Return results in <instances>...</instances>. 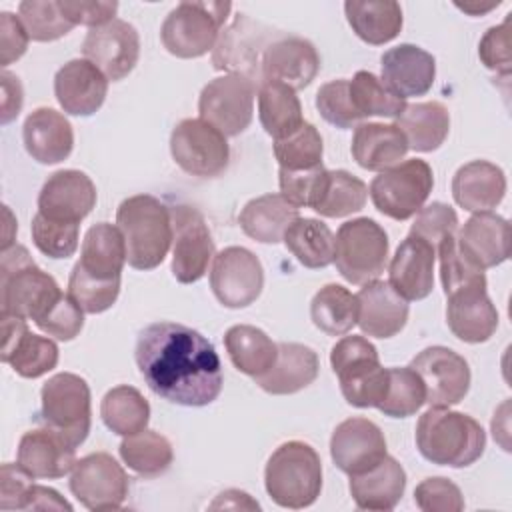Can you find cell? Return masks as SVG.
<instances>
[{
  "mask_svg": "<svg viewBox=\"0 0 512 512\" xmlns=\"http://www.w3.org/2000/svg\"><path fill=\"white\" fill-rule=\"evenodd\" d=\"M318 370V354L312 348L298 342H280L274 366L254 380L264 392L286 396L312 384L318 376Z\"/></svg>",
  "mask_w": 512,
  "mask_h": 512,
  "instance_id": "d6a6232c",
  "label": "cell"
},
{
  "mask_svg": "<svg viewBox=\"0 0 512 512\" xmlns=\"http://www.w3.org/2000/svg\"><path fill=\"white\" fill-rule=\"evenodd\" d=\"M120 294V278L104 280L88 274L78 262L68 278V296L86 312L100 314L108 310Z\"/></svg>",
  "mask_w": 512,
  "mask_h": 512,
  "instance_id": "816d5d0a",
  "label": "cell"
},
{
  "mask_svg": "<svg viewBox=\"0 0 512 512\" xmlns=\"http://www.w3.org/2000/svg\"><path fill=\"white\" fill-rule=\"evenodd\" d=\"M446 300V322L458 340L480 344L492 338L498 328V310L488 298L486 286L454 292Z\"/></svg>",
  "mask_w": 512,
  "mask_h": 512,
  "instance_id": "83f0119b",
  "label": "cell"
},
{
  "mask_svg": "<svg viewBox=\"0 0 512 512\" xmlns=\"http://www.w3.org/2000/svg\"><path fill=\"white\" fill-rule=\"evenodd\" d=\"M2 318V362L22 378H40L58 364V346L52 338L30 332L20 316L0 314Z\"/></svg>",
  "mask_w": 512,
  "mask_h": 512,
  "instance_id": "d6986e66",
  "label": "cell"
},
{
  "mask_svg": "<svg viewBox=\"0 0 512 512\" xmlns=\"http://www.w3.org/2000/svg\"><path fill=\"white\" fill-rule=\"evenodd\" d=\"M230 2H180L160 28L164 48L176 58H200L218 42Z\"/></svg>",
  "mask_w": 512,
  "mask_h": 512,
  "instance_id": "52a82bcc",
  "label": "cell"
},
{
  "mask_svg": "<svg viewBox=\"0 0 512 512\" xmlns=\"http://www.w3.org/2000/svg\"><path fill=\"white\" fill-rule=\"evenodd\" d=\"M28 32L18 16L12 12L0 14V48H2V66L6 70L8 64L22 58L28 48Z\"/></svg>",
  "mask_w": 512,
  "mask_h": 512,
  "instance_id": "be15d7a7",
  "label": "cell"
},
{
  "mask_svg": "<svg viewBox=\"0 0 512 512\" xmlns=\"http://www.w3.org/2000/svg\"><path fill=\"white\" fill-rule=\"evenodd\" d=\"M322 152V136L310 122H304L292 134L274 140V156L280 168L286 170H308L322 166Z\"/></svg>",
  "mask_w": 512,
  "mask_h": 512,
  "instance_id": "681fc988",
  "label": "cell"
},
{
  "mask_svg": "<svg viewBox=\"0 0 512 512\" xmlns=\"http://www.w3.org/2000/svg\"><path fill=\"white\" fill-rule=\"evenodd\" d=\"M388 236L372 218H354L340 224L334 236V264L350 284L378 280L388 264Z\"/></svg>",
  "mask_w": 512,
  "mask_h": 512,
  "instance_id": "ba28073f",
  "label": "cell"
},
{
  "mask_svg": "<svg viewBox=\"0 0 512 512\" xmlns=\"http://www.w3.org/2000/svg\"><path fill=\"white\" fill-rule=\"evenodd\" d=\"M34 476L30 472H26L20 464H2L0 470V508L2 510H20L26 492L30 490V486Z\"/></svg>",
  "mask_w": 512,
  "mask_h": 512,
  "instance_id": "6125c7cd",
  "label": "cell"
},
{
  "mask_svg": "<svg viewBox=\"0 0 512 512\" xmlns=\"http://www.w3.org/2000/svg\"><path fill=\"white\" fill-rule=\"evenodd\" d=\"M134 358L148 388L172 404L208 406L222 390V362L214 344L184 324H148L138 334Z\"/></svg>",
  "mask_w": 512,
  "mask_h": 512,
  "instance_id": "6da1fadb",
  "label": "cell"
},
{
  "mask_svg": "<svg viewBox=\"0 0 512 512\" xmlns=\"http://www.w3.org/2000/svg\"><path fill=\"white\" fill-rule=\"evenodd\" d=\"M126 244V262L136 270H154L172 244L170 208L150 194L126 198L116 212Z\"/></svg>",
  "mask_w": 512,
  "mask_h": 512,
  "instance_id": "3957f363",
  "label": "cell"
},
{
  "mask_svg": "<svg viewBox=\"0 0 512 512\" xmlns=\"http://www.w3.org/2000/svg\"><path fill=\"white\" fill-rule=\"evenodd\" d=\"M460 250L482 270L494 268L510 256V224L494 212H476L456 232Z\"/></svg>",
  "mask_w": 512,
  "mask_h": 512,
  "instance_id": "4316f807",
  "label": "cell"
},
{
  "mask_svg": "<svg viewBox=\"0 0 512 512\" xmlns=\"http://www.w3.org/2000/svg\"><path fill=\"white\" fill-rule=\"evenodd\" d=\"M172 274L180 284L198 282L214 258V240L204 216L186 204L170 208Z\"/></svg>",
  "mask_w": 512,
  "mask_h": 512,
  "instance_id": "9a60e30c",
  "label": "cell"
},
{
  "mask_svg": "<svg viewBox=\"0 0 512 512\" xmlns=\"http://www.w3.org/2000/svg\"><path fill=\"white\" fill-rule=\"evenodd\" d=\"M320 70V56L314 44L300 36L280 34L262 56V82L274 80L292 90L306 88Z\"/></svg>",
  "mask_w": 512,
  "mask_h": 512,
  "instance_id": "7402d4cb",
  "label": "cell"
},
{
  "mask_svg": "<svg viewBox=\"0 0 512 512\" xmlns=\"http://www.w3.org/2000/svg\"><path fill=\"white\" fill-rule=\"evenodd\" d=\"M24 148L40 164L66 160L74 146V132L68 118L54 108H36L22 126Z\"/></svg>",
  "mask_w": 512,
  "mask_h": 512,
  "instance_id": "f546056e",
  "label": "cell"
},
{
  "mask_svg": "<svg viewBox=\"0 0 512 512\" xmlns=\"http://www.w3.org/2000/svg\"><path fill=\"white\" fill-rule=\"evenodd\" d=\"M20 510H68L72 512V504L64 500L54 488L32 484L24 496Z\"/></svg>",
  "mask_w": 512,
  "mask_h": 512,
  "instance_id": "e7e4bbea",
  "label": "cell"
},
{
  "mask_svg": "<svg viewBox=\"0 0 512 512\" xmlns=\"http://www.w3.org/2000/svg\"><path fill=\"white\" fill-rule=\"evenodd\" d=\"M224 346L232 364L252 378L268 372L278 358V344L250 324H236L224 334Z\"/></svg>",
  "mask_w": 512,
  "mask_h": 512,
  "instance_id": "f35d334b",
  "label": "cell"
},
{
  "mask_svg": "<svg viewBox=\"0 0 512 512\" xmlns=\"http://www.w3.org/2000/svg\"><path fill=\"white\" fill-rule=\"evenodd\" d=\"M368 198L366 184L346 170H328L322 194L312 208L324 218H344L364 208Z\"/></svg>",
  "mask_w": 512,
  "mask_h": 512,
  "instance_id": "f6af8a7d",
  "label": "cell"
},
{
  "mask_svg": "<svg viewBox=\"0 0 512 512\" xmlns=\"http://www.w3.org/2000/svg\"><path fill=\"white\" fill-rule=\"evenodd\" d=\"M62 14L76 26L84 24L90 28L102 26L114 20L118 12V2H104V0H60Z\"/></svg>",
  "mask_w": 512,
  "mask_h": 512,
  "instance_id": "94428289",
  "label": "cell"
},
{
  "mask_svg": "<svg viewBox=\"0 0 512 512\" xmlns=\"http://www.w3.org/2000/svg\"><path fill=\"white\" fill-rule=\"evenodd\" d=\"M414 502L424 512H460L464 496L460 488L442 476L422 480L414 490Z\"/></svg>",
  "mask_w": 512,
  "mask_h": 512,
  "instance_id": "6f0895ef",
  "label": "cell"
},
{
  "mask_svg": "<svg viewBox=\"0 0 512 512\" xmlns=\"http://www.w3.org/2000/svg\"><path fill=\"white\" fill-rule=\"evenodd\" d=\"M40 400V422L78 448L86 440L92 424L90 388L86 380L72 372L54 374L44 382Z\"/></svg>",
  "mask_w": 512,
  "mask_h": 512,
  "instance_id": "9c48e42d",
  "label": "cell"
},
{
  "mask_svg": "<svg viewBox=\"0 0 512 512\" xmlns=\"http://www.w3.org/2000/svg\"><path fill=\"white\" fill-rule=\"evenodd\" d=\"M396 126L402 130L408 148L416 152H432L440 148L450 130V114L440 102H416L406 104L396 118Z\"/></svg>",
  "mask_w": 512,
  "mask_h": 512,
  "instance_id": "74e56055",
  "label": "cell"
},
{
  "mask_svg": "<svg viewBox=\"0 0 512 512\" xmlns=\"http://www.w3.org/2000/svg\"><path fill=\"white\" fill-rule=\"evenodd\" d=\"M356 302V324L372 338H392L406 326L408 300H404L386 280L362 284Z\"/></svg>",
  "mask_w": 512,
  "mask_h": 512,
  "instance_id": "484cf974",
  "label": "cell"
},
{
  "mask_svg": "<svg viewBox=\"0 0 512 512\" xmlns=\"http://www.w3.org/2000/svg\"><path fill=\"white\" fill-rule=\"evenodd\" d=\"M34 246L48 258H68L78 250L80 224L58 222L36 212L30 224Z\"/></svg>",
  "mask_w": 512,
  "mask_h": 512,
  "instance_id": "f5cc1de1",
  "label": "cell"
},
{
  "mask_svg": "<svg viewBox=\"0 0 512 512\" xmlns=\"http://www.w3.org/2000/svg\"><path fill=\"white\" fill-rule=\"evenodd\" d=\"M256 84L240 74H224L210 80L198 98V114L226 138L244 132L254 114Z\"/></svg>",
  "mask_w": 512,
  "mask_h": 512,
  "instance_id": "7c38bea8",
  "label": "cell"
},
{
  "mask_svg": "<svg viewBox=\"0 0 512 512\" xmlns=\"http://www.w3.org/2000/svg\"><path fill=\"white\" fill-rule=\"evenodd\" d=\"M348 88L352 104L362 120L368 116L398 118L406 108V100L396 96L376 74L368 70H358L352 80H348Z\"/></svg>",
  "mask_w": 512,
  "mask_h": 512,
  "instance_id": "bcb514c9",
  "label": "cell"
},
{
  "mask_svg": "<svg viewBox=\"0 0 512 512\" xmlns=\"http://www.w3.org/2000/svg\"><path fill=\"white\" fill-rule=\"evenodd\" d=\"M264 486L282 508H308L322 490V462L318 452L300 440L280 444L266 462Z\"/></svg>",
  "mask_w": 512,
  "mask_h": 512,
  "instance_id": "5b68a950",
  "label": "cell"
},
{
  "mask_svg": "<svg viewBox=\"0 0 512 512\" xmlns=\"http://www.w3.org/2000/svg\"><path fill=\"white\" fill-rule=\"evenodd\" d=\"M344 14L352 32L366 44L380 46L402 30V8L394 0H348Z\"/></svg>",
  "mask_w": 512,
  "mask_h": 512,
  "instance_id": "d590c367",
  "label": "cell"
},
{
  "mask_svg": "<svg viewBox=\"0 0 512 512\" xmlns=\"http://www.w3.org/2000/svg\"><path fill=\"white\" fill-rule=\"evenodd\" d=\"M18 464L34 478H62L76 464V446L46 426L30 430L20 438Z\"/></svg>",
  "mask_w": 512,
  "mask_h": 512,
  "instance_id": "f1b7e54d",
  "label": "cell"
},
{
  "mask_svg": "<svg viewBox=\"0 0 512 512\" xmlns=\"http://www.w3.org/2000/svg\"><path fill=\"white\" fill-rule=\"evenodd\" d=\"M230 494H232V502L230 500H214L212 504H210V508H234V510H238V508H252V510H258L260 506H258V502H254L246 492H240V490H230Z\"/></svg>",
  "mask_w": 512,
  "mask_h": 512,
  "instance_id": "003e7915",
  "label": "cell"
},
{
  "mask_svg": "<svg viewBox=\"0 0 512 512\" xmlns=\"http://www.w3.org/2000/svg\"><path fill=\"white\" fill-rule=\"evenodd\" d=\"M36 326L44 334L68 342L80 334L84 326V310L68 294H62L60 300L36 322Z\"/></svg>",
  "mask_w": 512,
  "mask_h": 512,
  "instance_id": "680465c9",
  "label": "cell"
},
{
  "mask_svg": "<svg viewBox=\"0 0 512 512\" xmlns=\"http://www.w3.org/2000/svg\"><path fill=\"white\" fill-rule=\"evenodd\" d=\"M458 232V216L456 212L444 202H432L422 206L416 212V218L410 226L408 234H414L434 248H438L440 240Z\"/></svg>",
  "mask_w": 512,
  "mask_h": 512,
  "instance_id": "9f6ffc18",
  "label": "cell"
},
{
  "mask_svg": "<svg viewBox=\"0 0 512 512\" xmlns=\"http://www.w3.org/2000/svg\"><path fill=\"white\" fill-rule=\"evenodd\" d=\"M382 82L402 100L424 96L436 78V60L430 52L414 44H400L380 58Z\"/></svg>",
  "mask_w": 512,
  "mask_h": 512,
  "instance_id": "d4e9b609",
  "label": "cell"
},
{
  "mask_svg": "<svg viewBox=\"0 0 512 512\" xmlns=\"http://www.w3.org/2000/svg\"><path fill=\"white\" fill-rule=\"evenodd\" d=\"M58 282L36 266L28 250L12 244L0 256V314L34 320V324L60 300Z\"/></svg>",
  "mask_w": 512,
  "mask_h": 512,
  "instance_id": "277c9868",
  "label": "cell"
},
{
  "mask_svg": "<svg viewBox=\"0 0 512 512\" xmlns=\"http://www.w3.org/2000/svg\"><path fill=\"white\" fill-rule=\"evenodd\" d=\"M434 260L436 248L408 234L388 264L390 286L404 300H424L434 288Z\"/></svg>",
  "mask_w": 512,
  "mask_h": 512,
  "instance_id": "603a6c76",
  "label": "cell"
},
{
  "mask_svg": "<svg viewBox=\"0 0 512 512\" xmlns=\"http://www.w3.org/2000/svg\"><path fill=\"white\" fill-rule=\"evenodd\" d=\"M126 262V244L118 226L98 222L88 228L80 248L78 264L92 276L112 280L120 278Z\"/></svg>",
  "mask_w": 512,
  "mask_h": 512,
  "instance_id": "8d00e7d4",
  "label": "cell"
},
{
  "mask_svg": "<svg viewBox=\"0 0 512 512\" xmlns=\"http://www.w3.org/2000/svg\"><path fill=\"white\" fill-rule=\"evenodd\" d=\"M326 172L328 170L324 166H316V168H308V170L280 168L278 170L280 194L296 208H300V206L314 208L322 194V188L326 182Z\"/></svg>",
  "mask_w": 512,
  "mask_h": 512,
  "instance_id": "11a10c76",
  "label": "cell"
},
{
  "mask_svg": "<svg viewBox=\"0 0 512 512\" xmlns=\"http://www.w3.org/2000/svg\"><path fill=\"white\" fill-rule=\"evenodd\" d=\"M316 108L320 116L336 128H356L362 124V116L356 112L346 78L326 82L316 92Z\"/></svg>",
  "mask_w": 512,
  "mask_h": 512,
  "instance_id": "db71d44e",
  "label": "cell"
},
{
  "mask_svg": "<svg viewBox=\"0 0 512 512\" xmlns=\"http://www.w3.org/2000/svg\"><path fill=\"white\" fill-rule=\"evenodd\" d=\"M426 404L422 378L410 368H388V388L378 410L390 418H408Z\"/></svg>",
  "mask_w": 512,
  "mask_h": 512,
  "instance_id": "c3c4849f",
  "label": "cell"
},
{
  "mask_svg": "<svg viewBox=\"0 0 512 512\" xmlns=\"http://www.w3.org/2000/svg\"><path fill=\"white\" fill-rule=\"evenodd\" d=\"M170 152L186 174L200 178L218 176L230 160L226 136L202 118H186L174 126Z\"/></svg>",
  "mask_w": 512,
  "mask_h": 512,
  "instance_id": "4fadbf2b",
  "label": "cell"
},
{
  "mask_svg": "<svg viewBox=\"0 0 512 512\" xmlns=\"http://www.w3.org/2000/svg\"><path fill=\"white\" fill-rule=\"evenodd\" d=\"M18 18L28 36L36 42H52L66 36L74 24L62 14L60 2L24 0L18 4Z\"/></svg>",
  "mask_w": 512,
  "mask_h": 512,
  "instance_id": "f907efd6",
  "label": "cell"
},
{
  "mask_svg": "<svg viewBox=\"0 0 512 512\" xmlns=\"http://www.w3.org/2000/svg\"><path fill=\"white\" fill-rule=\"evenodd\" d=\"M298 216V208L282 194H264L246 202L238 214V224L248 238L262 244H276Z\"/></svg>",
  "mask_w": 512,
  "mask_h": 512,
  "instance_id": "e575fe53",
  "label": "cell"
},
{
  "mask_svg": "<svg viewBox=\"0 0 512 512\" xmlns=\"http://www.w3.org/2000/svg\"><path fill=\"white\" fill-rule=\"evenodd\" d=\"M96 206V186L80 170H58L38 194V212L50 220L80 224Z\"/></svg>",
  "mask_w": 512,
  "mask_h": 512,
  "instance_id": "44dd1931",
  "label": "cell"
},
{
  "mask_svg": "<svg viewBox=\"0 0 512 512\" xmlns=\"http://www.w3.org/2000/svg\"><path fill=\"white\" fill-rule=\"evenodd\" d=\"M348 488L360 510L386 512L400 502L406 488V472L396 458L386 454L376 466L352 474Z\"/></svg>",
  "mask_w": 512,
  "mask_h": 512,
  "instance_id": "1f68e13d",
  "label": "cell"
},
{
  "mask_svg": "<svg viewBox=\"0 0 512 512\" xmlns=\"http://www.w3.org/2000/svg\"><path fill=\"white\" fill-rule=\"evenodd\" d=\"M118 452L122 462L130 470L146 478L164 474L174 460L170 440L160 432L148 430V428L136 434L124 436V440L118 446Z\"/></svg>",
  "mask_w": 512,
  "mask_h": 512,
  "instance_id": "7bdbcfd3",
  "label": "cell"
},
{
  "mask_svg": "<svg viewBox=\"0 0 512 512\" xmlns=\"http://www.w3.org/2000/svg\"><path fill=\"white\" fill-rule=\"evenodd\" d=\"M330 364L338 376L342 396L356 408H378L388 388V368L378 350L364 336H344L330 350Z\"/></svg>",
  "mask_w": 512,
  "mask_h": 512,
  "instance_id": "8992f818",
  "label": "cell"
},
{
  "mask_svg": "<svg viewBox=\"0 0 512 512\" xmlns=\"http://www.w3.org/2000/svg\"><path fill=\"white\" fill-rule=\"evenodd\" d=\"M436 256L440 258V280L444 294L450 296L460 290L486 286V274L480 266H476L458 246L456 234H450L440 240L436 248Z\"/></svg>",
  "mask_w": 512,
  "mask_h": 512,
  "instance_id": "7dc6e473",
  "label": "cell"
},
{
  "mask_svg": "<svg viewBox=\"0 0 512 512\" xmlns=\"http://www.w3.org/2000/svg\"><path fill=\"white\" fill-rule=\"evenodd\" d=\"M434 186V172L420 158L398 162L370 182V198L378 212L392 220H408L426 204Z\"/></svg>",
  "mask_w": 512,
  "mask_h": 512,
  "instance_id": "30bf717a",
  "label": "cell"
},
{
  "mask_svg": "<svg viewBox=\"0 0 512 512\" xmlns=\"http://www.w3.org/2000/svg\"><path fill=\"white\" fill-rule=\"evenodd\" d=\"M70 492L88 510H118L128 496L124 468L106 452L76 460L70 472Z\"/></svg>",
  "mask_w": 512,
  "mask_h": 512,
  "instance_id": "5bb4252c",
  "label": "cell"
},
{
  "mask_svg": "<svg viewBox=\"0 0 512 512\" xmlns=\"http://www.w3.org/2000/svg\"><path fill=\"white\" fill-rule=\"evenodd\" d=\"M310 318L328 336L348 334L358 318L356 294L340 284L322 286L310 302Z\"/></svg>",
  "mask_w": 512,
  "mask_h": 512,
  "instance_id": "b9f144b4",
  "label": "cell"
},
{
  "mask_svg": "<svg viewBox=\"0 0 512 512\" xmlns=\"http://www.w3.org/2000/svg\"><path fill=\"white\" fill-rule=\"evenodd\" d=\"M2 112H0V122L8 124L12 122L24 102V92L18 76H14L8 70H2Z\"/></svg>",
  "mask_w": 512,
  "mask_h": 512,
  "instance_id": "03108f58",
  "label": "cell"
},
{
  "mask_svg": "<svg viewBox=\"0 0 512 512\" xmlns=\"http://www.w3.org/2000/svg\"><path fill=\"white\" fill-rule=\"evenodd\" d=\"M416 446L432 464L466 468L484 454L486 432L468 414L430 406L418 418Z\"/></svg>",
  "mask_w": 512,
  "mask_h": 512,
  "instance_id": "7a4b0ae2",
  "label": "cell"
},
{
  "mask_svg": "<svg viewBox=\"0 0 512 512\" xmlns=\"http://www.w3.org/2000/svg\"><path fill=\"white\" fill-rule=\"evenodd\" d=\"M280 34L282 32H276L246 14H238L234 22L220 32L212 52V64L216 70L246 76L260 86L264 50Z\"/></svg>",
  "mask_w": 512,
  "mask_h": 512,
  "instance_id": "8fae6325",
  "label": "cell"
},
{
  "mask_svg": "<svg viewBox=\"0 0 512 512\" xmlns=\"http://www.w3.org/2000/svg\"><path fill=\"white\" fill-rule=\"evenodd\" d=\"M100 416L108 430L120 436H130L148 426L150 404L136 388L122 384L104 394Z\"/></svg>",
  "mask_w": 512,
  "mask_h": 512,
  "instance_id": "ee69618b",
  "label": "cell"
},
{
  "mask_svg": "<svg viewBox=\"0 0 512 512\" xmlns=\"http://www.w3.org/2000/svg\"><path fill=\"white\" fill-rule=\"evenodd\" d=\"M210 288L226 308H246L264 288V268L256 254L242 246H228L214 256Z\"/></svg>",
  "mask_w": 512,
  "mask_h": 512,
  "instance_id": "2e32d148",
  "label": "cell"
},
{
  "mask_svg": "<svg viewBox=\"0 0 512 512\" xmlns=\"http://www.w3.org/2000/svg\"><path fill=\"white\" fill-rule=\"evenodd\" d=\"M478 56L482 64L508 78L512 72V54H510V18H506L502 24L492 26L484 32L478 44Z\"/></svg>",
  "mask_w": 512,
  "mask_h": 512,
  "instance_id": "91938a15",
  "label": "cell"
},
{
  "mask_svg": "<svg viewBox=\"0 0 512 512\" xmlns=\"http://www.w3.org/2000/svg\"><path fill=\"white\" fill-rule=\"evenodd\" d=\"M82 54L108 80L118 82L134 70L140 56V38L132 24L114 18L88 30L82 42Z\"/></svg>",
  "mask_w": 512,
  "mask_h": 512,
  "instance_id": "ac0fdd59",
  "label": "cell"
},
{
  "mask_svg": "<svg viewBox=\"0 0 512 512\" xmlns=\"http://www.w3.org/2000/svg\"><path fill=\"white\" fill-rule=\"evenodd\" d=\"M506 194V176L488 160H472L460 166L452 178V196L468 212H490Z\"/></svg>",
  "mask_w": 512,
  "mask_h": 512,
  "instance_id": "4dcf8cb0",
  "label": "cell"
},
{
  "mask_svg": "<svg viewBox=\"0 0 512 512\" xmlns=\"http://www.w3.org/2000/svg\"><path fill=\"white\" fill-rule=\"evenodd\" d=\"M330 456L344 474H360L386 456V438L372 420L348 418L332 432Z\"/></svg>",
  "mask_w": 512,
  "mask_h": 512,
  "instance_id": "ffe728a7",
  "label": "cell"
},
{
  "mask_svg": "<svg viewBox=\"0 0 512 512\" xmlns=\"http://www.w3.org/2000/svg\"><path fill=\"white\" fill-rule=\"evenodd\" d=\"M408 142L396 124L362 122L356 126L350 152L358 166L372 172H382L398 164L406 152Z\"/></svg>",
  "mask_w": 512,
  "mask_h": 512,
  "instance_id": "836d02e7",
  "label": "cell"
},
{
  "mask_svg": "<svg viewBox=\"0 0 512 512\" xmlns=\"http://www.w3.org/2000/svg\"><path fill=\"white\" fill-rule=\"evenodd\" d=\"M258 118L266 134L274 140L298 130L304 118L296 90L282 82L264 80L258 86Z\"/></svg>",
  "mask_w": 512,
  "mask_h": 512,
  "instance_id": "ab89813d",
  "label": "cell"
},
{
  "mask_svg": "<svg viewBox=\"0 0 512 512\" xmlns=\"http://www.w3.org/2000/svg\"><path fill=\"white\" fill-rule=\"evenodd\" d=\"M282 240L292 256L306 268H326L334 262V234L316 218L298 216L288 226Z\"/></svg>",
  "mask_w": 512,
  "mask_h": 512,
  "instance_id": "60d3db41",
  "label": "cell"
},
{
  "mask_svg": "<svg viewBox=\"0 0 512 512\" xmlns=\"http://www.w3.org/2000/svg\"><path fill=\"white\" fill-rule=\"evenodd\" d=\"M108 78L86 58L66 62L54 76V94L64 112L92 116L104 104Z\"/></svg>",
  "mask_w": 512,
  "mask_h": 512,
  "instance_id": "cb8c5ba5",
  "label": "cell"
},
{
  "mask_svg": "<svg viewBox=\"0 0 512 512\" xmlns=\"http://www.w3.org/2000/svg\"><path fill=\"white\" fill-rule=\"evenodd\" d=\"M410 368L422 378L432 408L458 404L470 390V366L452 348L428 346L412 358Z\"/></svg>",
  "mask_w": 512,
  "mask_h": 512,
  "instance_id": "e0dca14e",
  "label": "cell"
}]
</instances>
